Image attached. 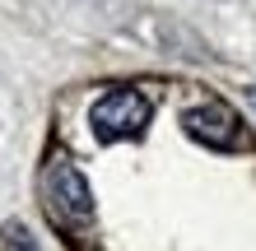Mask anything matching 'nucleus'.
<instances>
[{
  "mask_svg": "<svg viewBox=\"0 0 256 251\" xmlns=\"http://www.w3.org/2000/svg\"><path fill=\"white\" fill-rule=\"evenodd\" d=\"M149 98L135 93V88H112V93H102L94 102V112H88V126H94L98 140H140L144 126H149Z\"/></svg>",
  "mask_w": 256,
  "mask_h": 251,
  "instance_id": "1",
  "label": "nucleus"
},
{
  "mask_svg": "<svg viewBox=\"0 0 256 251\" xmlns=\"http://www.w3.org/2000/svg\"><path fill=\"white\" fill-rule=\"evenodd\" d=\"M42 191H47V205L56 219H66V224H84L88 214H94V191H88L84 172L70 163V158H52L47 177H42Z\"/></svg>",
  "mask_w": 256,
  "mask_h": 251,
  "instance_id": "2",
  "label": "nucleus"
},
{
  "mask_svg": "<svg viewBox=\"0 0 256 251\" xmlns=\"http://www.w3.org/2000/svg\"><path fill=\"white\" fill-rule=\"evenodd\" d=\"M186 135L200 140L205 149H233L238 144V116L224 107V102H205V107H191L182 116Z\"/></svg>",
  "mask_w": 256,
  "mask_h": 251,
  "instance_id": "3",
  "label": "nucleus"
},
{
  "mask_svg": "<svg viewBox=\"0 0 256 251\" xmlns=\"http://www.w3.org/2000/svg\"><path fill=\"white\" fill-rule=\"evenodd\" d=\"M247 98H252V107H256V88H247Z\"/></svg>",
  "mask_w": 256,
  "mask_h": 251,
  "instance_id": "4",
  "label": "nucleus"
}]
</instances>
